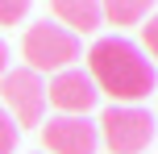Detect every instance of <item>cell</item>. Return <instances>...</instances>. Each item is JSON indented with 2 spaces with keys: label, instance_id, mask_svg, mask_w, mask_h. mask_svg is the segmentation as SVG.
Masks as SVG:
<instances>
[{
  "label": "cell",
  "instance_id": "cell-1",
  "mask_svg": "<svg viewBox=\"0 0 158 154\" xmlns=\"http://www.w3.org/2000/svg\"><path fill=\"white\" fill-rule=\"evenodd\" d=\"M87 79L112 104H137L158 88V71L142 54V46L129 38H117V33L100 38L87 50Z\"/></svg>",
  "mask_w": 158,
  "mask_h": 154
},
{
  "label": "cell",
  "instance_id": "cell-2",
  "mask_svg": "<svg viewBox=\"0 0 158 154\" xmlns=\"http://www.w3.org/2000/svg\"><path fill=\"white\" fill-rule=\"evenodd\" d=\"M79 54H83L79 38L67 33L63 25H54V21L29 25L25 38H21V58H25V67H29L33 75H42V71H54V75L58 71H71Z\"/></svg>",
  "mask_w": 158,
  "mask_h": 154
},
{
  "label": "cell",
  "instance_id": "cell-3",
  "mask_svg": "<svg viewBox=\"0 0 158 154\" xmlns=\"http://www.w3.org/2000/svg\"><path fill=\"white\" fill-rule=\"evenodd\" d=\"M96 133L112 154H142L154 142V117L137 104H112L100 113Z\"/></svg>",
  "mask_w": 158,
  "mask_h": 154
},
{
  "label": "cell",
  "instance_id": "cell-4",
  "mask_svg": "<svg viewBox=\"0 0 158 154\" xmlns=\"http://www.w3.org/2000/svg\"><path fill=\"white\" fill-rule=\"evenodd\" d=\"M0 100H4L0 108L13 117L17 129L42 125V117H46V83H42V75H33L29 67H17V71H8L4 79H0Z\"/></svg>",
  "mask_w": 158,
  "mask_h": 154
},
{
  "label": "cell",
  "instance_id": "cell-5",
  "mask_svg": "<svg viewBox=\"0 0 158 154\" xmlns=\"http://www.w3.org/2000/svg\"><path fill=\"white\" fill-rule=\"evenodd\" d=\"M46 100H50L63 117H87L96 104H100V92H96V83L87 79L83 67H71V71H58L54 79H50Z\"/></svg>",
  "mask_w": 158,
  "mask_h": 154
},
{
  "label": "cell",
  "instance_id": "cell-6",
  "mask_svg": "<svg viewBox=\"0 0 158 154\" xmlns=\"http://www.w3.org/2000/svg\"><path fill=\"white\" fill-rule=\"evenodd\" d=\"M42 146L50 154H96L100 133L87 117H50L42 121Z\"/></svg>",
  "mask_w": 158,
  "mask_h": 154
},
{
  "label": "cell",
  "instance_id": "cell-7",
  "mask_svg": "<svg viewBox=\"0 0 158 154\" xmlns=\"http://www.w3.org/2000/svg\"><path fill=\"white\" fill-rule=\"evenodd\" d=\"M50 13H54V25H63L67 33H92V29H100L104 25V17H100V4L96 0H54L50 4Z\"/></svg>",
  "mask_w": 158,
  "mask_h": 154
},
{
  "label": "cell",
  "instance_id": "cell-8",
  "mask_svg": "<svg viewBox=\"0 0 158 154\" xmlns=\"http://www.w3.org/2000/svg\"><path fill=\"white\" fill-rule=\"evenodd\" d=\"M100 17L108 25H146L150 4L146 0H108V4H100Z\"/></svg>",
  "mask_w": 158,
  "mask_h": 154
},
{
  "label": "cell",
  "instance_id": "cell-9",
  "mask_svg": "<svg viewBox=\"0 0 158 154\" xmlns=\"http://www.w3.org/2000/svg\"><path fill=\"white\" fill-rule=\"evenodd\" d=\"M142 42H146V46H142V54L158 63V13L146 17V25H142Z\"/></svg>",
  "mask_w": 158,
  "mask_h": 154
},
{
  "label": "cell",
  "instance_id": "cell-10",
  "mask_svg": "<svg viewBox=\"0 0 158 154\" xmlns=\"http://www.w3.org/2000/svg\"><path fill=\"white\" fill-rule=\"evenodd\" d=\"M29 13V0H0V25H17Z\"/></svg>",
  "mask_w": 158,
  "mask_h": 154
},
{
  "label": "cell",
  "instance_id": "cell-11",
  "mask_svg": "<svg viewBox=\"0 0 158 154\" xmlns=\"http://www.w3.org/2000/svg\"><path fill=\"white\" fill-rule=\"evenodd\" d=\"M17 133H21V129L13 125V117L0 108V154H13L17 150Z\"/></svg>",
  "mask_w": 158,
  "mask_h": 154
},
{
  "label": "cell",
  "instance_id": "cell-12",
  "mask_svg": "<svg viewBox=\"0 0 158 154\" xmlns=\"http://www.w3.org/2000/svg\"><path fill=\"white\" fill-rule=\"evenodd\" d=\"M4 75H8V46L0 42V79H4Z\"/></svg>",
  "mask_w": 158,
  "mask_h": 154
}]
</instances>
